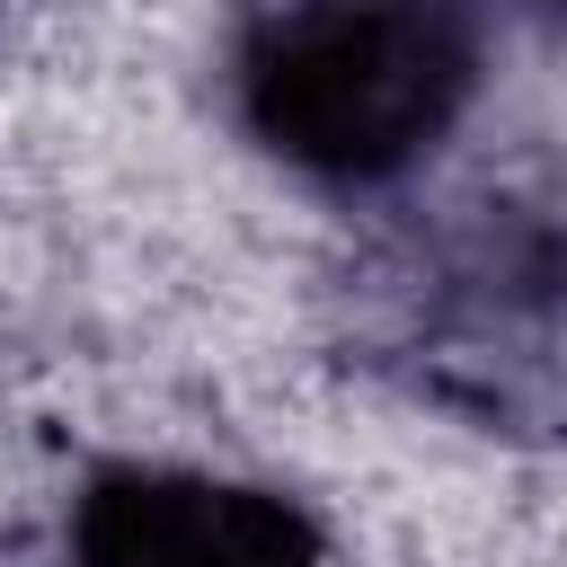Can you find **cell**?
<instances>
[{
	"label": "cell",
	"mask_w": 567,
	"mask_h": 567,
	"mask_svg": "<svg viewBox=\"0 0 567 567\" xmlns=\"http://www.w3.org/2000/svg\"><path fill=\"white\" fill-rule=\"evenodd\" d=\"M549 9H567V0H549Z\"/></svg>",
	"instance_id": "cell-3"
},
{
	"label": "cell",
	"mask_w": 567,
	"mask_h": 567,
	"mask_svg": "<svg viewBox=\"0 0 567 567\" xmlns=\"http://www.w3.org/2000/svg\"><path fill=\"white\" fill-rule=\"evenodd\" d=\"M478 27L461 0H275L230 53L257 151L319 186H390L461 124Z\"/></svg>",
	"instance_id": "cell-1"
},
{
	"label": "cell",
	"mask_w": 567,
	"mask_h": 567,
	"mask_svg": "<svg viewBox=\"0 0 567 567\" xmlns=\"http://www.w3.org/2000/svg\"><path fill=\"white\" fill-rule=\"evenodd\" d=\"M71 567H328V532L257 478L106 461L71 496Z\"/></svg>",
	"instance_id": "cell-2"
}]
</instances>
